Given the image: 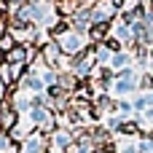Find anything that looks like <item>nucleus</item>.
I'll use <instances>...</instances> for the list:
<instances>
[{"label":"nucleus","instance_id":"obj_1","mask_svg":"<svg viewBox=\"0 0 153 153\" xmlns=\"http://www.w3.org/2000/svg\"><path fill=\"white\" fill-rule=\"evenodd\" d=\"M38 151H40L38 140H30V143H27V151H24V153H38Z\"/></svg>","mask_w":153,"mask_h":153},{"label":"nucleus","instance_id":"obj_2","mask_svg":"<svg viewBox=\"0 0 153 153\" xmlns=\"http://www.w3.org/2000/svg\"><path fill=\"white\" fill-rule=\"evenodd\" d=\"M56 143H59V145H70V137H67V134H59Z\"/></svg>","mask_w":153,"mask_h":153},{"label":"nucleus","instance_id":"obj_3","mask_svg":"<svg viewBox=\"0 0 153 153\" xmlns=\"http://www.w3.org/2000/svg\"><path fill=\"white\" fill-rule=\"evenodd\" d=\"M3 148H5V140H3V137H0V151H3Z\"/></svg>","mask_w":153,"mask_h":153}]
</instances>
